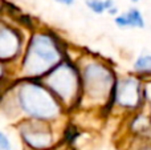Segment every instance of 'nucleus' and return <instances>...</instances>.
<instances>
[{"mask_svg":"<svg viewBox=\"0 0 151 150\" xmlns=\"http://www.w3.org/2000/svg\"><path fill=\"white\" fill-rule=\"evenodd\" d=\"M61 52L58 45L49 35H36L31 40L28 52L23 63L25 74L36 77L50 71L60 61Z\"/></svg>","mask_w":151,"mask_h":150,"instance_id":"nucleus-1","label":"nucleus"},{"mask_svg":"<svg viewBox=\"0 0 151 150\" xmlns=\"http://www.w3.org/2000/svg\"><path fill=\"white\" fill-rule=\"evenodd\" d=\"M19 105L35 120H52L58 114V105L45 88L35 84H24L17 93Z\"/></svg>","mask_w":151,"mask_h":150,"instance_id":"nucleus-2","label":"nucleus"},{"mask_svg":"<svg viewBox=\"0 0 151 150\" xmlns=\"http://www.w3.org/2000/svg\"><path fill=\"white\" fill-rule=\"evenodd\" d=\"M49 89L64 101L74 98L77 92V77L70 65L60 64L53 68V72L47 79Z\"/></svg>","mask_w":151,"mask_h":150,"instance_id":"nucleus-3","label":"nucleus"},{"mask_svg":"<svg viewBox=\"0 0 151 150\" xmlns=\"http://www.w3.org/2000/svg\"><path fill=\"white\" fill-rule=\"evenodd\" d=\"M21 39L8 27H0V60H11L20 52Z\"/></svg>","mask_w":151,"mask_h":150,"instance_id":"nucleus-4","label":"nucleus"},{"mask_svg":"<svg viewBox=\"0 0 151 150\" xmlns=\"http://www.w3.org/2000/svg\"><path fill=\"white\" fill-rule=\"evenodd\" d=\"M86 81L88 88L91 93L102 94L105 90H107V85L110 81V76L106 69L101 66H88L86 69Z\"/></svg>","mask_w":151,"mask_h":150,"instance_id":"nucleus-5","label":"nucleus"},{"mask_svg":"<svg viewBox=\"0 0 151 150\" xmlns=\"http://www.w3.org/2000/svg\"><path fill=\"white\" fill-rule=\"evenodd\" d=\"M117 101L126 108H134L139 102V87L135 80H125L121 82L117 92Z\"/></svg>","mask_w":151,"mask_h":150,"instance_id":"nucleus-6","label":"nucleus"},{"mask_svg":"<svg viewBox=\"0 0 151 150\" xmlns=\"http://www.w3.org/2000/svg\"><path fill=\"white\" fill-rule=\"evenodd\" d=\"M21 136L29 146L35 149H45L52 142V136L49 132L40 126H28L21 129Z\"/></svg>","mask_w":151,"mask_h":150,"instance_id":"nucleus-7","label":"nucleus"},{"mask_svg":"<svg viewBox=\"0 0 151 150\" xmlns=\"http://www.w3.org/2000/svg\"><path fill=\"white\" fill-rule=\"evenodd\" d=\"M115 23L122 28H142L145 27V20L138 9H129L127 12L117 16Z\"/></svg>","mask_w":151,"mask_h":150,"instance_id":"nucleus-8","label":"nucleus"},{"mask_svg":"<svg viewBox=\"0 0 151 150\" xmlns=\"http://www.w3.org/2000/svg\"><path fill=\"white\" fill-rule=\"evenodd\" d=\"M86 4L94 13H104L106 11L109 13L115 12V4L113 0H88Z\"/></svg>","mask_w":151,"mask_h":150,"instance_id":"nucleus-9","label":"nucleus"},{"mask_svg":"<svg viewBox=\"0 0 151 150\" xmlns=\"http://www.w3.org/2000/svg\"><path fill=\"white\" fill-rule=\"evenodd\" d=\"M135 71L142 74L151 73V56H142L135 63Z\"/></svg>","mask_w":151,"mask_h":150,"instance_id":"nucleus-10","label":"nucleus"},{"mask_svg":"<svg viewBox=\"0 0 151 150\" xmlns=\"http://www.w3.org/2000/svg\"><path fill=\"white\" fill-rule=\"evenodd\" d=\"M0 150H12V146H11L7 134L3 132H0Z\"/></svg>","mask_w":151,"mask_h":150,"instance_id":"nucleus-11","label":"nucleus"},{"mask_svg":"<svg viewBox=\"0 0 151 150\" xmlns=\"http://www.w3.org/2000/svg\"><path fill=\"white\" fill-rule=\"evenodd\" d=\"M57 3H60V4H64V5H70L73 4L74 0H56Z\"/></svg>","mask_w":151,"mask_h":150,"instance_id":"nucleus-12","label":"nucleus"},{"mask_svg":"<svg viewBox=\"0 0 151 150\" xmlns=\"http://www.w3.org/2000/svg\"><path fill=\"white\" fill-rule=\"evenodd\" d=\"M0 76H1V66H0Z\"/></svg>","mask_w":151,"mask_h":150,"instance_id":"nucleus-13","label":"nucleus"},{"mask_svg":"<svg viewBox=\"0 0 151 150\" xmlns=\"http://www.w3.org/2000/svg\"><path fill=\"white\" fill-rule=\"evenodd\" d=\"M134 1H137V0H134Z\"/></svg>","mask_w":151,"mask_h":150,"instance_id":"nucleus-14","label":"nucleus"}]
</instances>
